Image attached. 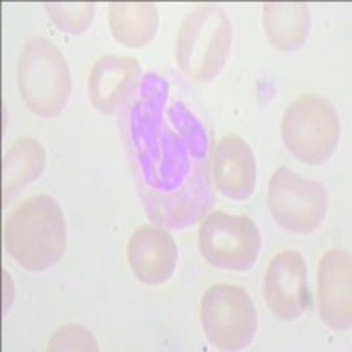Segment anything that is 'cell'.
I'll use <instances>...</instances> for the list:
<instances>
[{
  "label": "cell",
  "instance_id": "cell-13",
  "mask_svg": "<svg viewBox=\"0 0 352 352\" xmlns=\"http://www.w3.org/2000/svg\"><path fill=\"white\" fill-rule=\"evenodd\" d=\"M108 20L111 34L127 48H143L159 28V11L152 2H113Z\"/></svg>",
  "mask_w": 352,
  "mask_h": 352
},
{
  "label": "cell",
  "instance_id": "cell-16",
  "mask_svg": "<svg viewBox=\"0 0 352 352\" xmlns=\"http://www.w3.org/2000/svg\"><path fill=\"white\" fill-rule=\"evenodd\" d=\"M44 9L56 27L72 36L85 32L96 16L94 2H46Z\"/></svg>",
  "mask_w": 352,
  "mask_h": 352
},
{
  "label": "cell",
  "instance_id": "cell-7",
  "mask_svg": "<svg viewBox=\"0 0 352 352\" xmlns=\"http://www.w3.org/2000/svg\"><path fill=\"white\" fill-rule=\"evenodd\" d=\"M261 243L259 229L248 217L215 212L201 222V256L219 270L248 272L259 257Z\"/></svg>",
  "mask_w": 352,
  "mask_h": 352
},
{
  "label": "cell",
  "instance_id": "cell-1",
  "mask_svg": "<svg viewBox=\"0 0 352 352\" xmlns=\"http://www.w3.org/2000/svg\"><path fill=\"white\" fill-rule=\"evenodd\" d=\"M65 243L64 212L48 194L21 201L4 222L6 250L28 272H46L55 266L64 256Z\"/></svg>",
  "mask_w": 352,
  "mask_h": 352
},
{
  "label": "cell",
  "instance_id": "cell-12",
  "mask_svg": "<svg viewBox=\"0 0 352 352\" xmlns=\"http://www.w3.org/2000/svg\"><path fill=\"white\" fill-rule=\"evenodd\" d=\"M213 182L222 196L247 201L254 194L257 166L252 148L238 134H228L217 143L212 157Z\"/></svg>",
  "mask_w": 352,
  "mask_h": 352
},
{
  "label": "cell",
  "instance_id": "cell-9",
  "mask_svg": "<svg viewBox=\"0 0 352 352\" xmlns=\"http://www.w3.org/2000/svg\"><path fill=\"white\" fill-rule=\"evenodd\" d=\"M317 303L324 324L351 329L352 324V261L344 248H331L320 257L317 273Z\"/></svg>",
  "mask_w": 352,
  "mask_h": 352
},
{
  "label": "cell",
  "instance_id": "cell-15",
  "mask_svg": "<svg viewBox=\"0 0 352 352\" xmlns=\"http://www.w3.org/2000/svg\"><path fill=\"white\" fill-rule=\"evenodd\" d=\"M46 166L44 146L32 138L14 141L6 152L2 164V190L4 196L16 192L18 188L37 180Z\"/></svg>",
  "mask_w": 352,
  "mask_h": 352
},
{
  "label": "cell",
  "instance_id": "cell-5",
  "mask_svg": "<svg viewBox=\"0 0 352 352\" xmlns=\"http://www.w3.org/2000/svg\"><path fill=\"white\" fill-rule=\"evenodd\" d=\"M201 324L215 349L241 351L252 344L256 336V307L241 287L212 285L201 301Z\"/></svg>",
  "mask_w": 352,
  "mask_h": 352
},
{
  "label": "cell",
  "instance_id": "cell-14",
  "mask_svg": "<svg viewBox=\"0 0 352 352\" xmlns=\"http://www.w3.org/2000/svg\"><path fill=\"white\" fill-rule=\"evenodd\" d=\"M263 27L275 48L294 52L307 41L310 11L300 2H268L263 9Z\"/></svg>",
  "mask_w": 352,
  "mask_h": 352
},
{
  "label": "cell",
  "instance_id": "cell-17",
  "mask_svg": "<svg viewBox=\"0 0 352 352\" xmlns=\"http://www.w3.org/2000/svg\"><path fill=\"white\" fill-rule=\"evenodd\" d=\"M48 351H99L97 342L83 326L67 324L50 338Z\"/></svg>",
  "mask_w": 352,
  "mask_h": 352
},
{
  "label": "cell",
  "instance_id": "cell-10",
  "mask_svg": "<svg viewBox=\"0 0 352 352\" xmlns=\"http://www.w3.org/2000/svg\"><path fill=\"white\" fill-rule=\"evenodd\" d=\"M127 259L138 280L146 285H162L175 273L178 247L164 229L141 226L129 238Z\"/></svg>",
  "mask_w": 352,
  "mask_h": 352
},
{
  "label": "cell",
  "instance_id": "cell-6",
  "mask_svg": "<svg viewBox=\"0 0 352 352\" xmlns=\"http://www.w3.org/2000/svg\"><path fill=\"white\" fill-rule=\"evenodd\" d=\"M268 208L275 222L294 234L316 231L328 213V192L289 168H278L268 184Z\"/></svg>",
  "mask_w": 352,
  "mask_h": 352
},
{
  "label": "cell",
  "instance_id": "cell-4",
  "mask_svg": "<svg viewBox=\"0 0 352 352\" xmlns=\"http://www.w3.org/2000/svg\"><path fill=\"white\" fill-rule=\"evenodd\" d=\"M340 120L328 100L314 94L294 99L282 118L285 148L308 166L324 164L335 153Z\"/></svg>",
  "mask_w": 352,
  "mask_h": 352
},
{
  "label": "cell",
  "instance_id": "cell-8",
  "mask_svg": "<svg viewBox=\"0 0 352 352\" xmlns=\"http://www.w3.org/2000/svg\"><path fill=\"white\" fill-rule=\"evenodd\" d=\"M264 300L276 319L291 322L303 316L308 305L307 263L298 250H282L264 276Z\"/></svg>",
  "mask_w": 352,
  "mask_h": 352
},
{
  "label": "cell",
  "instance_id": "cell-3",
  "mask_svg": "<svg viewBox=\"0 0 352 352\" xmlns=\"http://www.w3.org/2000/svg\"><path fill=\"white\" fill-rule=\"evenodd\" d=\"M18 87L34 115H60L71 96V72L60 50L44 37L28 41L18 62Z\"/></svg>",
  "mask_w": 352,
  "mask_h": 352
},
{
  "label": "cell",
  "instance_id": "cell-2",
  "mask_svg": "<svg viewBox=\"0 0 352 352\" xmlns=\"http://www.w3.org/2000/svg\"><path fill=\"white\" fill-rule=\"evenodd\" d=\"M231 23L224 9L201 4L188 12L176 36V62L194 81H212L224 69L231 50Z\"/></svg>",
  "mask_w": 352,
  "mask_h": 352
},
{
  "label": "cell",
  "instance_id": "cell-11",
  "mask_svg": "<svg viewBox=\"0 0 352 352\" xmlns=\"http://www.w3.org/2000/svg\"><path fill=\"white\" fill-rule=\"evenodd\" d=\"M141 81V65L132 56L106 55L94 64L88 76V99L102 115H113Z\"/></svg>",
  "mask_w": 352,
  "mask_h": 352
}]
</instances>
